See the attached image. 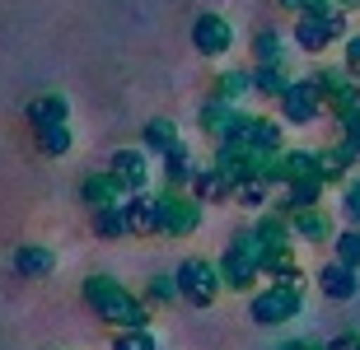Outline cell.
I'll return each instance as SVG.
<instances>
[{
    "instance_id": "obj_14",
    "label": "cell",
    "mask_w": 360,
    "mask_h": 350,
    "mask_svg": "<svg viewBox=\"0 0 360 350\" xmlns=\"http://www.w3.org/2000/svg\"><path fill=\"white\" fill-rule=\"evenodd\" d=\"M290 234H300L304 243H323V238H337L333 234V220L323 206H304V210H290Z\"/></svg>"
},
{
    "instance_id": "obj_20",
    "label": "cell",
    "mask_w": 360,
    "mask_h": 350,
    "mask_svg": "<svg viewBox=\"0 0 360 350\" xmlns=\"http://www.w3.org/2000/svg\"><path fill=\"white\" fill-rule=\"evenodd\" d=\"M192 182H197V201H225V196H234V182H229L215 163L206 168V173H197Z\"/></svg>"
},
{
    "instance_id": "obj_7",
    "label": "cell",
    "mask_w": 360,
    "mask_h": 350,
    "mask_svg": "<svg viewBox=\"0 0 360 350\" xmlns=\"http://www.w3.org/2000/svg\"><path fill=\"white\" fill-rule=\"evenodd\" d=\"M220 276H225L229 290H248V285L262 276V257H257L253 248L234 234V238H229V248H225V257H220Z\"/></svg>"
},
{
    "instance_id": "obj_40",
    "label": "cell",
    "mask_w": 360,
    "mask_h": 350,
    "mask_svg": "<svg viewBox=\"0 0 360 350\" xmlns=\"http://www.w3.org/2000/svg\"><path fill=\"white\" fill-rule=\"evenodd\" d=\"M276 350H323V346H314V341H285V346H276Z\"/></svg>"
},
{
    "instance_id": "obj_6",
    "label": "cell",
    "mask_w": 360,
    "mask_h": 350,
    "mask_svg": "<svg viewBox=\"0 0 360 350\" xmlns=\"http://www.w3.org/2000/svg\"><path fill=\"white\" fill-rule=\"evenodd\" d=\"M201 229V201L197 196H183L178 187H169L160 196V234H174V238H187V234Z\"/></svg>"
},
{
    "instance_id": "obj_18",
    "label": "cell",
    "mask_w": 360,
    "mask_h": 350,
    "mask_svg": "<svg viewBox=\"0 0 360 350\" xmlns=\"http://www.w3.org/2000/svg\"><path fill=\"white\" fill-rule=\"evenodd\" d=\"M14 267H19V276H28V281H42V276H52V271H56V257L47 253V248L24 243V248L14 253Z\"/></svg>"
},
{
    "instance_id": "obj_34",
    "label": "cell",
    "mask_w": 360,
    "mask_h": 350,
    "mask_svg": "<svg viewBox=\"0 0 360 350\" xmlns=\"http://www.w3.org/2000/svg\"><path fill=\"white\" fill-rule=\"evenodd\" d=\"M174 295H178V276H169V271H160V276L150 281V299H155V304H169Z\"/></svg>"
},
{
    "instance_id": "obj_13",
    "label": "cell",
    "mask_w": 360,
    "mask_h": 350,
    "mask_svg": "<svg viewBox=\"0 0 360 350\" xmlns=\"http://www.w3.org/2000/svg\"><path fill=\"white\" fill-rule=\"evenodd\" d=\"M112 177H117L127 191H146V182H150L146 154H141V149H117V154H112Z\"/></svg>"
},
{
    "instance_id": "obj_38",
    "label": "cell",
    "mask_w": 360,
    "mask_h": 350,
    "mask_svg": "<svg viewBox=\"0 0 360 350\" xmlns=\"http://www.w3.org/2000/svg\"><path fill=\"white\" fill-rule=\"evenodd\" d=\"M342 126H347V145H351V149L360 154V112H356L351 121H342Z\"/></svg>"
},
{
    "instance_id": "obj_31",
    "label": "cell",
    "mask_w": 360,
    "mask_h": 350,
    "mask_svg": "<svg viewBox=\"0 0 360 350\" xmlns=\"http://www.w3.org/2000/svg\"><path fill=\"white\" fill-rule=\"evenodd\" d=\"M337 262H347L351 271H360V224H351L347 234H337Z\"/></svg>"
},
{
    "instance_id": "obj_1",
    "label": "cell",
    "mask_w": 360,
    "mask_h": 350,
    "mask_svg": "<svg viewBox=\"0 0 360 350\" xmlns=\"http://www.w3.org/2000/svg\"><path fill=\"white\" fill-rule=\"evenodd\" d=\"M84 304H89L103 323H112V327H146L150 323V309L141 304V299L127 290V285H117L112 276H89L84 281Z\"/></svg>"
},
{
    "instance_id": "obj_41",
    "label": "cell",
    "mask_w": 360,
    "mask_h": 350,
    "mask_svg": "<svg viewBox=\"0 0 360 350\" xmlns=\"http://www.w3.org/2000/svg\"><path fill=\"white\" fill-rule=\"evenodd\" d=\"M337 5H360V0H337Z\"/></svg>"
},
{
    "instance_id": "obj_8",
    "label": "cell",
    "mask_w": 360,
    "mask_h": 350,
    "mask_svg": "<svg viewBox=\"0 0 360 350\" xmlns=\"http://www.w3.org/2000/svg\"><path fill=\"white\" fill-rule=\"evenodd\" d=\"M281 112H285V126H309V121H319L323 112V94L314 75L309 80H290V89L281 94Z\"/></svg>"
},
{
    "instance_id": "obj_5",
    "label": "cell",
    "mask_w": 360,
    "mask_h": 350,
    "mask_svg": "<svg viewBox=\"0 0 360 350\" xmlns=\"http://www.w3.org/2000/svg\"><path fill=\"white\" fill-rule=\"evenodd\" d=\"M300 309H304V295H300V285H271V290H262V295H253V323L262 327H281L290 323V318H300Z\"/></svg>"
},
{
    "instance_id": "obj_30",
    "label": "cell",
    "mask_w": 360,
    "mask_h": 350,
    "mask_svg": "<svg viewBox=\"0 0 360 350\" xmlns=\"http://www.w3.org/2000/svg\"><path fill=\"white\" fill-rule=\"evenodd\" d=\"M328 108H333V117L337 121H351L360 112V84H347L337 98H328Z\"/></svg>"
},
{
    "instance_id": "obj_21",
    "label": "cell",
    "mask_w": 360,
    "mask_h": 350,
    "mask_svg": "<svg viewBox=\"0 0 360 350\" xmlns=\"http://www.w3.org/2000/svg\"><path fill=\"white\" fill-rule=\"evenodd\" d=\"M94 234H98V238H127V210H122V206H108V210H94Z\"/></svg>"
},
{
    "instance_id": "obj_16",
    "label": "cell",
    "mask_w": 360,
    "mask_h": 350,
    "mask_svg": "<svg viewBox=\"0 0 360 350\" xmlns=\"http://www.w3.org/2000/svg\"><path fill=\"white\" fill-rule=\"evenodd\" d=\"M234 121H239V112H234V103H225V98H211V103H201V112H197V126L206 135H215V140H225V135L234 131Z\"/></svg>"
},
{
    "instance_id": "obj_4",
    "label": "cell",
    "mask_w": 360,
    "mask_h": 350,
    "mask_svg": "<svg viewBox=\"0 0 360 350\" xmlns=\"http://www.w3.org/2000/svg\"><path fill=\"white\" fill-rule=\"evenodd\" d=\"M220 145H229L234 154H248V149H262V154H281V126L271 117H243L234 121V131L220 140Z\"/></svg>"
},
{
    "instance_id": "obj_22",
    "label": "cell",
    "mask_w": 360,
    "mask_h": 350,
    "mask_svg": "<svg viewBox=\"0 0 360 350\" xmlns=\"http://www.w3.org/2000/svg\"><path fill=\"white\" fill-rule=\"evenodd\" d=\"M323 177H304V182H285V206L290 210H304V206H319V196H323Z\"/></svg>"
},
{
    "instance_id": "obj_12",
    "label": "cell",
    "mask_w": 360,
    "mask_h": 350,
    "mask_svg": "<svg viewBox=\"0 0 360 350\" xmlns=\"http://www.w3.org/2000/svg\"><path fill=\"white\" fill-rule=\"evenodd\" d=\"M276 182H304L319 177V149H281L276 154Z\"/></svg>"
},
{
    "instance_id": "obj_24",
    "label": "cell",
    "mask_w": 360,
    "mask_h": 350,
    "mask_svg": "<svg viewBox=\"0 0 360 350\" xmlns=\"http://www.w3.org/2000/svg\"><path fill=\"white\" fill-rule=\"evenodd\" d=\"M164 177H169V187H183V182H192V154L183 149V140H178V145L164 154Z\"/></svg>"
},
{
    "instance_id": "obj_29",
    "label": "cell",
    "mask_w": 360,
    "mask_h": 350,
    "mask_svg": "<svg viewBox=\"0 0 360 350\" xmlns=\"http://www.w3.org/2000/svg\"><path fill=\"white\" fill-rule=\"evenodd\" d=\"M267 191H271V177H243L234 187V201L239 206H267Z\"/></svg>"
},
{
    "instance_id": "obj_27",
    "label": "cell",
    "mask_w": 360,
    "mask_h": 350,
    "mask_svg": "<svg viewBox=\"0 0 360 350\" xmlns=\"http://www.w3.org/2000/svg\"><path fill=\"white\" fill-rule=\"evenodd\" d=\"M248 89H253V75H248V70H225V75L215 80V94H211V98H225V103H234V98L248 94Z\"/></svg>"
},
{
    "instance_id": "obj_25",
    "label": "cell",
    "mask_w": 360,
    "mask_h": 350,
    "mask_svg": "<svg viewBox=\"0 0 360 350\" xmlns=\"http://www.w3.org/2000/svg\"><path fill=\"white\" fill-rule=\"evenodd\" d=\"M253 89H257V94H267V98H281L285 89H290V75H285V66H257Z\"/></svg>"
},
{
    "instance_id": "obj_39",
    "label": "cell",
    "mask_w": 360,
    "mask_h": 350,
    "mask_svg": "<svg viewBox=\"0 0 360 350\" xmlns=\"http://www.w3.org/2000/svg\"><path fill=\"white\" fill-rule=\"evenodd\" d=\"M281 5L295 14H309V10H319V5H328V0H281Z\"/></svg>"
},
{
    "instance_id": "obj_2",
    "label": "cell",
    "mask_w": 360,
    "mask_h": 350,
    "mask_svg": "<svg viewBox=\"0 0 360 350\" xmlns=\"http://www.w3.org/2000/svg\"><path fill=\"white\" fill-rule=\"evenodd\" d=\"M342 33H347V10H337V0L300 14V24H295V42H300L304 52H323V47L337 42Z\"/></svg>"
},
{
    "instance_id": "obj_33",
    "label": "cell",
    "mask_w": 360,
    "mask_h": 350,
    "mask_svg": "<svg viewBox=\"0 0 360 350\" xmlns=\"http://www.w3.org/2000/svg\"><path fill=\"white\" fill-rule=\"evenodd\" d=\"M112 350H155V337H150V327H127L112 341Z\"/></svg>"
},
{
    "instance_id": "obj_37",
    "label": "cell",
    "mask_w": 360,
    "mask_h": 350,
    "mask_svg": "<svg viewBox=\"0 0 360 350\" xmlns=\"http://www.w3.org/2000/svg\"><path fill=\"white\" fill-rule=\"evenodd\" d=\"M347 70H351V75H360V33H356V38H347Z\"/></svg>"
},
{
    "instance_id": "obj_36",
    "label": "cell",
    "mask_w": 360,
    "mask_h": 350,
    "mask_svg": "<svg viewBox=\"0 0 360 350\" xmlns=\"http://www.w3.org/2000/svg\"><path fill=\"white\" fill-rule=\"evenodd\" d=\"M323 350H360V332H342V337H333Z\"/></svg>"
},
{
    "instance_id": "obj_19",
    "label": "cell",
    "mask_w": 360,
    "mask_h": 350,
    "mask_svg": "<svg viewBox=\"0 0 360 350\" xmlns=\"http://www.w3.org/2000/svg\"><path fill=\"white\" fill-rule=\"evenodd\" d=\"M356 159H360V154L347 145V140L333 145V149H319V177H323V182H337V177H347V168Z\"/></svg>"
},
{
    "instance_id": "obj_35",
    "label": "cell",
    "mask_w": 360,
    "mask_h": 350,
    "mask_svg": "<svg viewBox=\"0 0 360 350\" xmlns=\"http://www.w3.org/2000/svg\"><path fill=\"white\" fill-rule=\"evenodd\" d=\"M342 210H347L351 224H360V182H347V196H342Z\"/></svg>"
},
{
    "instance_id": "obj_26",
    "label": "cell",
    "mask_w": 360,
    "mask_h": 350,
    "mask_svg": "<svg viewBox=\"0 0 360 350\" xmlns=\"http://www.w3.org/2000/svg\"><path fill=\"white\" fill-rule=\"evenodd\" d=\"M146 145H150V149H160V154H169V149L178 145V126H174L169 117L146 121Z\"/></svg>"
},
{
    "instance_id": "obj_15",
    "label": "cell",
    "mask_w": 360,
    "mask_h": 350,
    "mask_svg": "<svg viewBox=\"0 0 360 350\" xmlns=\"http://www.w3.org/2000/svg\"><path fill=\"white\" fill-rule=\"evenodd\" d=\"M319 290L328 299H351L360 290V276L347 267V262H328V267H319Z\"/></svg>"
},
{
    "instance_id": "obj_9",
    "label": "cell",
    "mask_w": 360,
    "mask_h": 350,
    "mask_svg": "<svg viewBox=\"0 0 360 350\" xmlns=\"http://www.w3.org/2000/svg\"><path fill=\"white\" fill-rule=\"evenodd\" d=\"M192 47L201 56H225L234 47V28H229L225 14H197V24H192Z\"/></svg>"
},
{
    "instance_id": "obj_10",
    "label": "cell",
    "mask_w": 360,
    "mask_h": 350,
    "mask_svg": "<svg viewBox=\"0 0 360 350\" xmlns=\"http://www.w3.org/2000/svg\"><path fill=\"white\" fill-rule=\"evenodd\" d=\"M127 196H131V191H127V187L117 182V177H112V168H108V173H89V177L80 182V201H84V206H94V210L122 206Z\"/></svg>"
},
{
    "instance_id": "obj_3",
    "label": "cell",
    "mask_w": 360,
    "mask_h": 350,
    "mask_svg": "<svg viewBox=\"0 0 360 350\" xmlns=\"http://www.w3.org/2000/svg\"><path fill=\"white\" fill-rule=\"evenodd\" d=\"M174 276H178V295H183L187 304H197V309H211L215 295H220V285H225L220 267H211L206 257H187Z\"/></svg>"
},
{
    "instance_id": "obj_28",
    "label": "cell",
    "mask_w": 360,
    "mask_h": 350,
    "mask_svg": "<svg viewBox=\"0 0 360 350\" xmlns=\"http://www.w3.org/2000/svg\"><path fill=\"white\" fill-rule=\"evenodd\" d=\"M314 84H319L323 103H328V98H337L351 80H347V70H342V66H323V70H314Z\"/></svg>"
},
{
    "instance_id": "obj_17",
    "label": "cell",
    "mask_w": 360,
    "mask_h": 350,
    "mask_svg": "<svg viewBox=\"0 0 360 350\" xmlns=\"http://www.w3.org/2000/svg\"><path fill=\"white\" fill-rule=\"evenodd\" d=\"M33 131H38V149L47 154V159H61V154L70 149V140H75V135H70V121H66V117L42 121V126H33Z\"/></svg>"
},
{
    "instance_id": "obj_23",
    "label": "cell",
    "mask_w": 360,
    "mask_h": 350,
    "mask_svg": "<svg viewBox=\"0 0 360 350\" xmlns=\"http://www.w3.org/2000/svg\"><path fill=\"white\" fill-rule=\"evenodd\" d=\"M66 98L61 94H42V98H33V103H28V126H42V121H56V117H66Z\"/></svg>"
},
{
    "instance_id": "obj_32",
    "label": "cell",
    "mask_w": 360,
    "mask_h": 350,
    "mask_svg": "<svg viewBox=\"0 0 360 350\" xmlns=\"http://www.w3.org/2000/svg\"><path fill=\"white\" fill-rule=\"evenodd\" d=\"M281 56H285V42H281V33L262 28V33H257V61H262V66H281Z\"/></svg>"
},
{
    "instance_id": "obj_11",
    "label": "cell",
    "mask_w": 360,
    "mask_h": 350,
    "mask_svg": "<svg viewBox=\"0 0 360 350\" xmlns=\"http://www.w3.org/2000/svg\"><path fill=\"white\" fill-rule=\"evenodd\" d=\"M127 229L131 234H160V196H150V191H131L127 201Z\"/></svg>"
}]
</instances>
